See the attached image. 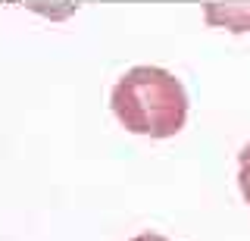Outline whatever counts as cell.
<instances>
[{"label":"cell","mask_w":250,"mask_h":241,"mask_svg":"<svg viewBox=\"0 0 250 241\" xmlns=\"http://www.w3.org/2000/svg\"><path fill=\"white\" fill-rule=\"evenodd\" d=\"M203 19L209 28H229L241 35L250 32V3L234 0V3H203Z\"/></svg>","instance_id":"2"},{"label":"cell","mask_w":250,"mask_h":241,"mask_svg":"<svg viewBox=\"0 0 250 241\" xmlns=\"http://www.w3.org/2000/svg\"><path fill=\"white\" fill-rule=\"evenodd\" d=\"M131 241H169L166 235H156V232H141V235H135Z\"/></svg>","instance_id":"4"},{"label":"cell","mask_w":250,"mask_h":241,"mask_svg":"<svg viewBox=\"0 0 250 241\" xmlns=\"http://www.w3.org/2000/svg\"><path fill=\"white\" fill-rule=\"evenodd\" d=\"M116 119L125 131L144 138H172L185 129L188 91L160 66H131L109 94Z\"/></svg>","instance_id":"1"},{"label":"cell","mask_w":250,"mask_h":241,"mask_svg":"<svg viewBox=\"0 0 250 241\" xmlns=\"http://www.w3.org/2000/svg\"><path fill=\"white\" fill-rule=\"evenodd\" d=\"M238 185H241V194H244V204L250 207V141L238 153Z\"/></svg>","instance_id":"3"}]
</instances>
